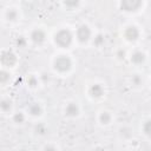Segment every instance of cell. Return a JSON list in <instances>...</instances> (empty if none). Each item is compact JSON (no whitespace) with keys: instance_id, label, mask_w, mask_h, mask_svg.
<instances>
[{"instance_id":"cell-1","label":"cell","mask_w":151,"mask_h":151,"mask_svg":"<svg viewBox=\"0 0 151 151\" xmlns=\"http://www.w3.org/2000/svg\"><path fill=\"white\" fill-rule=\"evenodd\" d=\"M71 41H72V34L67 29H61L55 34V42L61 47L68 46Z\"/></svg>"},{"instance_id":"cell-2","label":"cell","mask_w":151,"mask_h":151,"mask_svg":"<svg viewBox=\"0 0 151 151\" xmlns=\"http://www.w3.org/2000/svg\"><path fill=\"white\" fill-rule=\"evenodd\" d=\"M54 67H55V70H58L60 72H65V71L70 70V67H71V60L67 57H65V55H60V57H58L55 59Z\"/></svg>"},{"instance_id":"cell-3","label":"cell","mask_w":151,"mask_h":151,"mask_svg":"<svg viewBox=\"0 0 151 151\" xmlns=\"http://www.w3.org/2000/svg\"><path fill=\"white\" fill-rule=\"evenodd\" d=\"M140 5H142V0H122L120 2V7L127 12L136 11L137 8H139Z\"/></svg>"},{"instance_id":"cell-4","label":"cell","mask_w":151,"mask_h":151,"mask_svg":"<svg viewBox=\"0 0 151 151\" xmlns=\"http://www.w3.org/2000/svg\"><path fill=\"white\" fill-rule=\"evenodd\" d=\"M90 35H91V31L86 25H81L77 31V37H78L79 41H81V42L87 41Z\"/></svg>"},{"instance_id":"cell-5","label":"cell","mask_w":151,"mask_h":151,"mask_svg":"<svg viewBox=\"0 0 151 151\" xmlns=\"http://www.w3.org/2000/svg\"><path fill=\"white\" fill-rule=\"evenodd\" d=\"M1 61H2V64L7 65V66H12L15 63V55L9 51L4 52L1 55Z\"/></svg>"},{"instance_id":"cell-6","label":"cell","mask_w":151,"mask_h":151,"mask_svg":"<svg viewBox=\"0 0 151 151\" xmlns=\"http://www.w3.org/2000/svg\"><path fill=\"white\" fill-rule=\"evenodd\" d=\"M138 35H139V32H138V29H137L136 27H133V26L127 27L126 31H125V37H126L129 40H136V39L138 38Z\"/></svg>"},{"instance_id":"cell-7","label":"cell","mask_w":151,"mask_h":151,"mask_svg":"<svg viewBox=\"0 0 151 151\" xmlns=\"http://www.w3.org/2000/svg\"><path fill=\"white\" fill-rule=\"evenodd\" d=\"M31 38H32V40H33L34 42L40 44V42L44 41V39H45V34H44V32H42L41 29H35V31H33Z\"/></svg>"},{"instance_id":"cell-8","label":"cell","mask_w":151,"mask_h":151,"mask_svg":"<svg viewBox=\"0 0 151 151\" xmlns=\"http://www.w3.org/2000/svg\"><path fill=\"white\" fill-rule=\"evenodd\" d=\"M144 59H145V57H144V54L142 52H134L132 54V57H131V60L134 64H142L144 61Z\"/></svg>"},{"instance_id":"cell-9","label":"cell","mask_w":151,"mask_h":151,"mask_svg":"<svg viewBox=\"0 0 151 151\" xmlns=\"http://www.w3.org/2000/svg\"><path fill=\"white\" fill-rule=\"evenodd\" d=\"M90 93L93 96V97H100L103 94V87L98 84L93 85L91 88H90Z\"/></svg>"},{"instance_id":"cell-10","label":"cell","mask_w":151,"mask_h":151,"mask_svg":"<svg viewBox=\"0 0 151 151\" xmlns=\"http://www.w3.org/2000/svg\"><path fill=\"white\" fill-rule=\"evenodd\" d=\"M65 112H66V114H67V116H76V114L78 113V107H77V105H76V104L70 103V104L66 106Z\"/></svg>"},{"instance_id":"cell-11","label":"cell","mask_w":151,"mask_h":151,"mask_svg":"<svg viewBox=\"0 0 151 151\" xmlns=\"http://www.w3.org/2000/svg\"><path fill=\"white\" fill-rule=\"evenodd\" d=\"M29 112H31L33 116H37V114H40L41 109H40V106H39L38 104H33V105L29 107Z\"/></svg>"},{"instance_id":"cell-12","label":"cell","mask_w":151,"mask_h":151,"mask_svg":"<svg viewBox=\"0 0 151 151\" xmlns=\"http://www.w3.org/2000/svg\"><path fill=\"white\" fill-rule=\"evenodd\" d=\"M110 119H111V117H110V114H109L107 112H103V113L100 114V122H101L103 124H107V123L110 122Z\"/></svg>"},{"instance_id":"cell-13","label":"cell","mask_w":151,"mask_h":151,"mask_svg":"<svg viewBox=\"0 0 151 151\" xmlns=\"http://www.w3.org/2000/svg\"><path fill=\"white\" fill-rule=\"evenodd\" d=\"M78 4H79V0H65V5L70 8H73L76 6H78Z\"/></svg>"},{"instance_id":"cell-14","label":"cell","mask_w":151,"mask_h":151,"mask_svg":"<svg viewBox=\"0 0 151 151\" xmlns=\"http://www.w3.org/2000/svg\"><path fill=\"white\" fill-rule=\"evenodd\" d=\"M144 132L149 136H151V120H147L144 124Z\"/></svg>"},{"instance_id":"cell-15","label":"cell","mask_w":151,"mask_h":151,"mask_svg":"<svg viewBox=\"0 0 151 151\" xmlns=\"http://www.w3.org/2000/svg\"><path fill=\"white\" fill-rule=\"evenodd\" d=\"M7 18H8V20H14L17 18V12L14 9H9L7 12Z\"/></svg>"},{"instance_id":"cell-16","label":"cell","mask_w":151,"mask_h":151,"mask_svg":"<svg viewBox=\"0 0 151 151\" xmlns=\"http://www.w3.org/2000/svg\"><path fill=\"white\" fill-rule=\"evenodd\" d=\"M1 109H2L4 111H8V110L11 109V103L7 101V100H2V103H1Z\"/></svg>"},{"instance_id":"cell-17","label":"cell","mask_w":151,"mask_h":151,"mask_svg":"<svg viewBox=\"0 0 151 151\" xmlns=\"http://www.w3.org/2000/svg\"><path fill=\"white\" fill-rule=\"evenodd\" d=\"M0 74H1V76H0V80H1V83H5V81L9 78V74H8L7 72H5V71H1Z\"/></svg>"},{"instance_id":"cell-18","label":"cell","mask_w":151,"mask_h":151,"mask_svg":"<svg viewBox=\"0 0 151 151\" xmlns=\"http://www.w3.org/2000/svg\"><path fill=\"white\" fill-rule=\"evenodd\" d=\"M14 120L17 122V123H22L24 122V114L22 113H17L15 116H14Z\"/></svg>"},{"instance_id":"cell-19","label":"cell","mask_w":151,"mask_h":151,"mask_svg":"<svg viewBox=\"0 0 151 151\" xmlns=\"http://www.w3.org/2000/svg\"><path fill=\"white\" fill-rule=\"evenodd\" d=\"M37 132H39V133H45V126L42 125V124H39L38 126H37Z\"/></svg>"},{"instance_id":"cell-20","label":"cell","mask_w":151,"mask_h":151,"mask_svg":"<svg viewBox=\"0 0 151 151\" xmlns=\"http://www.w3.org/2000/svg\"><path fill=\"white\" fill-rule=\"evenodd\" d=\"M17 44L19 45V47L24 46V45H25V40H24V38H19V39L17 40Z\"/></svg>"},{"instance_id":"cell-21","label":"cell","mask_w":151,"mask_h":151,"mask_svg":"<svg viewBox=\"0 0 151 151\" xmlns=\"http://www.w3.org/2000/svg\"><path fill=\"white\" fill-rule=\"evenodd\" d=\"M28 83H29L31 86H35V83H37V81H35V78H34V77H31L29 80H28Z\"/></svg>"},{"instance_id":"cell-22","label":"cell","mask_w":151,"mask_h":151,"mask_svg":"<svg viewBox=\"0 0 151 151\" xmlns=\"http://www.w3.org/2000/svg\"><path fill=\"white\" fill-rule=\"evenodd\" d=\"M101 40H103V39H101V35H98V37H97V39H96V44L98 45V44H99Z\"/></svg>"}]
</instances>
